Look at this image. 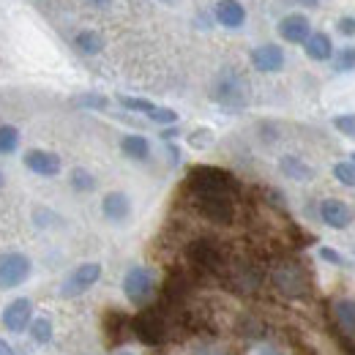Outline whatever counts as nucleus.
Here are the masks:
<instances>
[{
	"mask_svg": "<svg viewBox=\"0 0 355 355\" xmlns=\"http://www.w3.org/2000/svg\"><path fill=\"white\" fill-rule=\"evenodd\" d=\"M189 189L194 194H235L238 191V178L230 175L222 167H191L189 170V178H186Z\"/></svg>",
	"mask_w": 355,
	"mask_h": 355,
	"instance_id": "nucleus-1",
	"label": "nucleus"
},
{
	"mask_svg": "<svg viewBox=\"0 0 355 355\" xmlns=\"http://www.w3.org/2000/svg\"><path fill=\"white\" fill-rule=\"evenodd\" d=\"M211 96H214L216 104H222L227 110H243V107L249 104V83H246L238 71L227 69V71H222V74L214 80Z\"/></svg>",
	"mask_w": 355,
	"mask_h": 355,
	"instance_id": "nucleus-2",
	"label": "nucleus"
},
{
	"mask_svg": "<svg viewBox=\"0 0 355 355\" xmlns=\"http://www.w3.org/2000/svg\"><path fill=\"white\" fill-rule=\"evenodd\" d=\"M273 287L287 298H306L311 293V279L306 268L298 263H279L270 273Z\"/></svg>",
	"mask_w": 355,
	"mask_h": 355,
	"instance_id": "nucleus-3",
	"label": "nucleus"
},
{
	"mask_svg": "<svg viewBox=\"0 0 355 355\" xmlns=\"http://www.w3.org/2000/svg\"><path fill=\"white\" fill-rule=\"evenodd\" d=\"M186 257H189L191 266L197 268V270H202V273H222L224 270L222 246L216 241H211V238L191 241L189 249H186Z\"/></svg>",
	"mask_w": 355,
	"mask_h": 355,
	"instance_id": "nucleus-4",
	"label": "nucleus"
},
{
	"mask_svg": "<svg viewBox=\"0 0 355 355\" xmlns=\"http://www.w3.org/2000/svg\"><path fill=\"white\" fill-rule=\"evenodd\" d=\"M33 263L22 252H6L0 254V290H14L31 279Z\"/></svg>",
	"mask_w": 355,
	"mask_h": 355,
	"instance_id": "nucleus-5",
	"label": "nucleus"
},
{
	"mask_svg": "<svg viewBox=\"0 0 355 355\" xmlns=\"http://www.w3.org/2000/svg\"><path fill=\"white\" fill-rule=\"evenodd\" d=\"M197 211L214 224H232L235 219V208H232V197L230 194H194Z\"/></svg>",
	"mask_w": 355,
	"mask_h": 355,
	"instance_id": "nucleus-6",
	"label": "nucleus"
},
{
	"mask_svg": "<svg viewBox=\"0 0 355 355\" xmlns=\"http://www.w3.org/2000/svg\"><path fill=\"white\" fill-rule=\"evenodd\" d=\"M153 287H156V279H153V270H148V268L142 266H134L126 276H123V295L137 304V306H142V304H148V298L153 295Z\"/></svg>",
	"mask_w": 355,
	"mask_h": 355,
	"instance_id": "nucleus-7",
	"label": "nucleus"
},
{
	"mask_svg": "<svg viewBox=\"0 0 355 355\" xmlns=\"http://www.w3.org/2000/svg\"><path fill=\"white\" fill-rule=\"evenodd\" d=\"M98 279H101V266H98V263H83V266H77L66 279H63L60 295H63V298H77V295L88 293Z\"/></svg>",
	"mask_w": 355,
	"mask_h": 355,
	"instance_id": "nucleus-8",
	"label": "nucleus"
},
{
	"mask_svg": "<svg viewBox=\"0 0 355 355\" xmlns=\"http://www.w3.org/2000/svg\"><path fill=\"white\" fill-rule=\"evenodd\" d=\"M134 336L142 342V345H150V347H159L164 342V320L159 317V311L148 309L142 314H137L132 320Z\"/></svg>",
	"mask_w": 355,
	"mask_h": 355,
	"instance_id": "nucleus-9",
	"label": "nucleus"
},
{
	"mask_svg": "<svg viewBox=\"0 0 355 355\" xmlns=\"http://www.w3.org/2000/svg\"><path fill=\"white\" fill-rule=\"evenodd\" d=\"M31 320H33V301L31 298H14L0 314V322L8 334H25Z\"/></svg>",
	"mask_w": 355,
	"mask_h": 355,
	"instance_id": "nucleus-10",
	"label": "nucleus"
},
{
	"mask_svg": "<svg viewBox=\"0 0 355 355\" xmlns=\"http://www.w3.org/2000/svg\"><path fill=\"white\" fill-rule=\"evenodd\" d=\"M22 162H25V167H28L31 173H36V175H42V178H55L58 173H60V167H63V162H60L58 153L42 150V148L28 150Z\"/></svg>",
	"mask_w": 355,
	"mask_h": 355,
	"instance_id": "nucleus-11",
	"label": "nucleus"
},
{
	"mask_svg": "<svg viewBox=\"0 0 355 355\" xmlns=\"http://www.w3.org/2000/svg\"><path fill=\"white\" fill-rule=\"evenodd\" d=\"M279 36L287 44H306V39L311 36V22L304 14H287L279 22Z\"/></svg>",
	"mask_w": 355,
	"mask_h": 355,
	"instance_id": "nucleus-12",
	"label": "nucleus"
},
{
	"mask_svg": "<svg viewBox=\"0 0 355 355\" xmlns=\"http://www.w3.org/2000/svg\"><path fill=\"white\" fill-rule=\"evenodd\" d=\"M252 66L260 74H276L284 69V49L276 44H263L252 49Z\"/></svg>",
	"mask_w": 355,
	"mask_h": 355,
	"instance_id": "nucleus-13",
	"label": "nucleus"
},
{
	"mask_svg": "<svg viewBox=\"0 0 355 355\" xmlns=\"http://www.w3.org/2000/svg\"><path fill=\"white\" fill-rule=\"evenodd\" d=\"M320 219L334 230H345L353 224V208L342 200H322L320 202Z\"/></svg>",
	"mask_w": 355,
	"mask_h": 355,
	"instance_id": "nucleus-14",
	"label": "nucleus"
},
{
	"mask_svg": "<svg viewBox=\"0 0 355 355\" xmlns=\"http://www.w3.org/2000/svg\"><path fill=\"white\" fill-rule=\"evenodd\" d=\"M101 214H104V219L107 222H126L129 216H132V200H129V194H123V191H110V194H104V200H101Z\"/></svg>",
	"mask_w": 355,
	"mask_h": 355,
	"instance_id": "nucleus-15",
	"label": "nucleus"
},
{
	"mask_svg": "<svg viewBox=\"0 0 355 355\" xmlns=\"http://www.w3.org/2000/svg\"><path fill=\"white\" fill-rule=\"evenodd\" d=\"M214 17H216V22L227 28V31H238V28H243V22H246V8L238 3V0H219L216 6H214Z\"/></svg>",
	"mask_w": 355,
	"mask_h": 355,
	"instance_id": "nucleus-16",
	"label": "nucleus"
},
{
	"mask_svg": "<svg viewBox=\"0 0 355 355\" xmlns=\"http://www.w3.org/2000/svg\"><path fill=\"white\" fill-rule=\"evenodd\" d=\"M230 287L235 293H254L260 287V270L252 266H235L230 270Z\"/></svg>",
	"mask_w": 355,
	"mask_h": 355,
	"instance_id": "nucleus-17",
	"label": "nucleus"
},
{
	"mask_svg": "<svg viewBox=\"0 0 355 355\" xmlns=\"http://www.w3.org/2000/svg\"><path fill=\"white\" fill-rule=\"evenodd\" d=\"M121 153L132 162H145V159H150V142L142 134H126L121 139Z\"/></svg>",
	"mask_w": 355,
	"mask_h": 355,
	"instance_id": "nucleus-18",
	"label": "nucleus"
},
{
	"mask_svg": "<svg viewBox=\"0 0 355 355\" xmlns=\"http://www.w3.org/2000/svg\"><path fill=\"white\" fill-rule=\"evenodd\" d=\"M306 55H309L311 60H317V63H322V60H334V42H331V36L328 33H311L309 39H306Z\"/></svg>",
	"mask_w": 355,
	"mask_h": 355,
	"instance_id": "nucleus-19",
	"label": "nucleus"
},
{
	"mask_svg": "<svg viewBox=\"0 0 355 355\" xmlns=\"http://www.w3.org/2000/svg\"><path fill=\"white\" fill-rule=\"evenodd\" d=\"M279 170H282V175L290 178V180H311L314 178V170L304 159H298V156H282L279 159Z\"/></svg>",
	"mask_w": 355,
	"mask_h": 355,
	"instance_id": "nucleus-20",
	"label": "nucleus"
},
{
	"mask_svg": "<svg viewBox=\"0 0 355 355\" xmlns=\"http://www.w3.org/2000/svg\"><path fill=\"white\" fill-rule=\"evenodd\" d=\"M74 46L83 52V55H98L101 49H104V36L98 33V31H80L77 36H74Z\"/></svg>",
	"mask_w": 355,
	"mask_h": 355,
	"instance_id": "nucleus-21",
	"label": "nucleus"
},
{
	"mask_svg": "<svg viewBox=\"0 0 355 355\" xmlns=\"http://www.w3.org/2000/svg\"><path fill=\"white\" fill-rule=\"evenodd\" d=\"M334 314H336V322H339V328H342L345 334H355V301L353 298L336 301Z\"/></svg>",
	"mask_w": 355,
	"mask_h": 355,
	"instance_id": "nucleus-22",
	"label": "nucleus"
},
{
	"mask_svg": "<svg viewBox=\"0 0 355 355\" xmlns=\"http://www.w3.org/2000/svg\"><path fill=\"white\" fill-rule=\"evenodd\" d=\"M28 331H31V339H33L36 345H49V342H52V334H55L49 317H33L31 325H28Z\"/></svg>",
	"mask_w": 355,
	"mask_h": 355,
	"instance_id": "nucleus-23",
	"label": "nucleus"
},
{
	"mask_svg": "<svg viewBox=\"0 0 355 355\" xmlns=\"http://www.w3.org/2000/svg\"><path fill=\"white\" fill-rule=\"evenodd\" d=\"M69 183H71V189L74 191H80V194H88L96 189V175L85 170V167H77V170H71V178H69Z\"/></svg>",
	"mask_w": 355,
	"mask_h": 355,
	"instance_id": "nucleus-24",
	"label": "nucleus"
},
{
	"mask_svg": "<svg viewBox=\"0 0 355 355\" xmlns=\"http://www.w3.org/2000/svg\"><path fill=\"white\" fill-rule=\"evenodd\" d=\"M19 145V129L11 123H0V156L14 153Z\"/></svg>",
	"mask_w": 355,
	"mask_h": 355,
	"instance_id": "nucleus-25",
	"label": "nucleus"
},
{
	"mask_svg": "<svg viewBox=\"0 0 355 355\" xmlns=\"http://www.w3.org/2000/svg\"><path fill=\"white\" fill-rule=\"evenodd\" d=\"M129 325V317L126 314H121V311H110L107 317H104V331H107V336L110 339H118L121 336V331Z\"/></svg>",
	"mask_w": 355,
	"mask_h": 355,
	"instance_id": "nucleus-26",
	"label": "nucleus"
},
{
	"mask_svg": "<svg viewBox=\"0 0 355 355\" xmlns=\"http://www.w3.org/2000/svg\"><path fill=\"white\" fill-rule=\"evenodd\" d=\"M118 104L121 107H126V110H132V112H139V115H150V110L156 107L153 101H148V98H137V96H118Z\"/></svg>",
	"mask_w": 355,
	"mask_h": 355,
	"instance_id": "nucleus-27",
	"label": "nucleus"
},
{
	"mask_svg": "<svg viewBox=\"0 0 355 355\" xmlns=\"http://www.w3.org/2000/svg\"><path fill=\"white\" fill-rule=\"evenodd\" d=\"M334 69H336L339 74L353 71L355 69V46H345V49H339V52L334 55Z\"/></svg>",
	"mask_w": 355,
	"mask_h": 355,
	"instance_id": "nucleus-28",
	"label": "nucleus"
},
{
	"mask_svg": "<svg viewBox=\"0 0 355 355\" xmlns=\"http://www.w3.org/2000/svg\"><path fill=\"white\" fill-rule=\"evenodd\" d=\"M77 107H85V110H107L110 107V98L101 96V93H83L74 98Z\"/></svg>",
	"mask_w": 355,
	"mask_h": 355,
	"instance_id": "nucleus-29",
	"label": "nucleus"
},
{
	"mask_svg": "<svg viewBox=\"0 0 355 355\" xmlns=\"http://www.w3.org/2000/svg\"><path fill=\"white\" fill-rule=\"evenodd\" d=\"M153 123H159V126H175L178 123V112L175 110H170V107H153L150 110V115H148Z\"/></svg>",
	"mask_w": 355,
	"mask_h": 355,
	"instance_id": "nucleus-30",
	"label": "nucleus"
},
{
	"mask_svg": "<svg viewBox=\"0 0 355 355\" xmlns=\"http://www.w3.org/2000/svg\"><path fill=\"white\" fill-rule=\"evenodd\" d=\"M334 178H336L342 186H350V189H353V186H355L353 162H336V164H334Z\"/></svg>",
	"mask_w": 355,
	"mask_h": 355,
	"instance_id": "nucleus-31",
	"label": "nucleus"
},
{
	"mask_svg": "<svg viewBox=\"0 0 355 355\" xmlns=\"http://www.w3.org/2000/svg\"><path fill=\"white\" fill-rule=\"evenodd\" d=\"M211 142H214V132L211 129H194V132L189 134V145L194 150H205Z\"/></svg>",
	"mask_w": 355,
	"mask_h": 355,
	"instance_id": "nucleus-32",
	"label": "nucleus"
},
{
	"mask_svg": "<svg viewBox=\"0 0 355 355\" xmlns=\"http://www.w3.org/2000/svg\"><path fill=\"white\" fill-rule=\"evenodd\" d=\"M334 129H336V132H342L345 137H353L355 139V112L336 115V118H334Z\"/></svg>",
	"mask_w": 355,
	"mask_h": 355,
	"instance_id": "nucleus-33",
	"label": "nucleus"
},
{
	"mask_svg": "<svg viewBox=\"0 0 355 355\" xmlns=\"http://www.w3.org/2000/svg\"><path fill=\"white\" fill-rule=\"evenodd\" d=\"M191 355H232V353L224 350L222 345H197V347H191Z\"/></svg>",
	"mask_w": 355,
	"mask_h": 355,
	"instance_id": "nucleus-34",
	"label": "nucleus"
},
{
	"mask_svg": "<svg viewBox=\"0 0 355 355\" xmlns=\"http://www.w3.org/2000/svg\"><path fill=\"white\" fill-rule=\"evenodd\" d=\"M336 31H339L342 36L353 39V36H355V17H342V19L336 22Z\"/></svg>",
	"mask_w": 355,
	"mask_h": 355,
	"instance_id": "nucleus-35",
	"label": "nucleus"
},
{
	"mask_svg": "<svg viewBox=\"0 0 355 355\" xmlns=\"http://www.w3.org/2000/svg\"><path fill=\"white\" fill-rule=\"evenodd\" d=\"M320 257H322L325 263H334V266H345V260H342V257H339V254H336L331 246H322V249H320Z\"/></svg>",
	"mask_w": 355,
	"mask_h": 355,
	"instance_id": "nucleus-36",
	"label": "nucleus"
},
{
	"mask_svg": "<svg viewBox=\"0 0 355 355\" xmlns=\"http://www.w3.org/2000/svg\"><path fill=\"white\" fill-rule=\"evenodd\" d=\"M167 156H170V164H178L180 162V150H178V145H167Z\"/></svg>",
	"mask_w": 355,
	"mask_h": 355,
	"instance_id": "nucleus-37",
	"label": "nucleus"
},
{
	"mask_svg": "<svg viewBox=\"0 0 355 355\" xmlns=\"http://www.w3.org/2000/svg\"><path fill=\"white\" fill-rule=\"evenodd\" d=\"M257 355H284V353H282L279 347H270V345H266V347H260V350H257Z\"/></svg>",
	"mask_w": 355,
	"mask_h": 355,
	"instance_id": "nucleus-38",
	"label": "nucleus"
},
{
	"mask_svg": "<svg viewBox=\"0 0 355 355\" xmlns=\"http://www.w3.org/2000/svg\"><path fill=\"white\" fill-rule=\"evenodd\" d=\"M0 355H14V347L6 339H0Z\"/></svg>",
	"mask_w": 355,
	"mask_h": 355,
	"instance_id": "nucleus-39",
	"label": "nucleus"
},
{
	"mask_svg": "<svg viewBox=\"0 0 355 355\" xmlns=\"http://www.w3.org/2000/svg\"><path fill=\"white\" fill-rule=\"evenodd\" d=\"M173 137H178V129H164L162 132V139H173Z\"/></svg>",
	"mask_w": 355,
	"mask_h": 355,
	"instance_id": "nucleus-40",
	"label": "nucleus"
},
{
	"mask_svg": "<svg viewBox=\"0 0 355 355\" xmlns=\"http://www.w3.org/2000/svg\"><path fill=\"white\" fill-rule=\"evenodd\" d=\"M159 3H164V6H175L178 0H159Z\"/></svg>",
	"mask_w": 355,
	"mask_h": 355,
	"instance_id": "nucleus-41",
	"label": "nucleus"
},
{
	"mask_svg": "<svg viewBox=\"0 0 355 355\" xmlns=\"http://www.w3.org/2000/svg\"><path fill=\"white\" fill-rule=\"evenodd\" d=\"M6 186V175H3V170H0V189Z\"/></svg>",
	"mask_w": 355,
	"mask_h": 355,
	"instance_id": "nucleus-42",
	"label": "nucleus"
},
{
	"mask_svg": "<svg viewBox=\"0 0 355 355\" xmlns=\"http://www.w3.org/2000/svg\"><path fill=\"white\" fill-rule=\"evenodd\" d=\"M301 3H306V6H314V3H317V0H301Z\"/></svg>",
	"mask_w": 355,
	"mask_h": 355,
	"instance_id": "nucleus-43",
	"label": "nucleus"
},
{
	"mask_svg": "<svg viewBox=\"0 0 355 355\" xmlns=\"http://www.w3.org/2000/svg\"><path fill=\"white\" fill-rule=\"evenodd\" d=\"M115 355H134V353H129V350H121V353H115Z\"/></svg>",
	"mask_w": 355,
	"mask_h": 355,
	"instance_id": "nucleus-44",
	"label": "nucleus"
},
{
	"mask_svg": "<svg viewBox=\"0 0 355 355\" xmlns=\"http://www.w3.org/2000/svg\"><path fill=\"white\" fill-rule=\"evenodd\" d=\"M350 162H353V167H355V153H353V156H350Z\"/></svg>",
	"mask_w": 355,
	"mask_h": 355,
	"instance_id": "nucleus-45",
	"label": "nucleus"
}]
</instances>
